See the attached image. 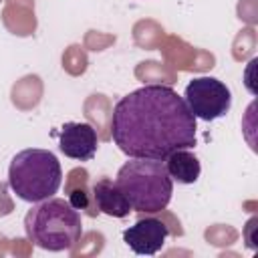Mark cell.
Here are the masks:
<instances>
[{"label": "cell", "mask_w": 258, "mask_h": 258, "mask_svg": "<svg viewBox=\"0 0 258 258\" xmlns=\"http://www.w3.org/2000/svg\"><path fill=\"white\" fill-rule=\"evenodd\" d=\"M58 147L60 151L77 161H89L95 157L99 147V137L93 125L69 121L60 127L58 133Z\"/></svg>", "instance_id": "cell-7"}, {"label": "cell", "mask_w": 258, "mask_h": 258, "mask_svg": "<svg viewBox=\"0 0 258 258\" xmlns=\"http://www.w3.org/2000/svg\"><path fill=\"white\" fill-rule=\"evenodd\" d=\"M163 163H165V169H167L169 177L177 183H183V185L196 183L200 173H202L200 159L189 149H177V151L169 153L163 159Z\"/></svg>", "instance_id": "cell-9"}, {"label": "cell", "mask_w": 258, "mask_h": 258, "mask_svg": "<svg viewBox=\"0 0 258 258\" xmlns=\"http://www.w3.org/2000/svg\"><path fill=\"white\" fill-rule=\"evenodd\" d=\"M115 183L127 198L131 210L141 214L165 210L173 194V179L161 159L131 157L119 167Z\"/></svg>", "instance_id": "cell-3"}, {"label": "cell", "mask_w": 258, "mask_h": 258, "mask_svg": "<svg viewBox=\"0 0 258 258\" xmlns=\"http://www.w3.org/2000/svg\"><path fill=\"white\" fill-rule=\"evenodd\" d=\"M169 236V228L157 218H141L123 232V242L141 256L157 254Z\"/></svg>", "instance_id": "cell-6"}, {"label": "cell", "mask_w": 258, "mask_h": 258, "mask_svg": "<svg viewBox=\"0 0 258 258\" xmlns=\"http://www.w3.org/2000/svg\"><path fill=\"white\" fill-rule=\"evenodd\" d=\"M62 183V167L52 151L28 147L18 151L8 167V185L28 204L52 198Z\"/></svg>", "instance_id": "cell-4"}, {"label": "cell", "mask_w": 258, "mask_h": 258, "mask_svg": "<svg viewBox=\"0 0 258 258\" xmlns=\"http://www.w3.org/2000/svg\"><path fill=\"white\" fill-rule=\"evenodd\" d=\"M26 238L42 250L64 252L71 250L83 236L81 214L69 200L46 198L36 202L24 216Z\"/></svg>", "instance_id": "cell-2"}, {"label": "cell", "mask_w": 258, "mask_h": 258, "mask_svg": "<svg viewBox=\"0 0 258 258\" xmlns=\"http://www.w3.org/2000/svg\"><path fill=\"white\" fill-rule=\"evenodd\" d=\"M183 101L196 119L216 121L224 117L232 107V93L216 77H198L187 83Z\"/></svg>", "instance_id": "cell-5"}, {"label": "cell", "mask_w": 258, "mask_h": 258, "mask_svg": "<svg viewBox=\"0 0 258 258\" xmlns=\"http://www.w3.org/2000/svg\"><path fill=\"white\" fill-rule=\"evenodd\" d=\"M91 198H93L95 210L103 212L111 218H125L131 212V206H129L127 198L123 196L119 185L109 177H101L93 183Z\"/></svg>", "instance_id": "cell-8"}, {"label": "cell", "mask_w": 258, "mask_h": 258, "mask_svg": "<svg viewBox=\"0 0 258 258\" xmlns=\"http://www.w3.org/2000/svg\"><path fill=\"white\" fill-rule=\"evenodd\" d=\"M85 181H87V177L83 179V183H81V185H75V187H73V185H69V191H67V194H69V198H67V200H69V204H71L75 210H85L89 216H97L99 212H97V210H95V206L89 202V196H91V194L87 191Z\"/></svg>", "instance_id": "cell-10"}, {"label": "cell", "mask_w": 258, "mask_h": 258, "mask_svg": "<svg viewBox=\"0 0 258 258\" xmlns=\"http://www.w3.org/2000/svg\"><path fill=\"white\" fill-rule=\"evenodd\" d=\"M111 137L127 157L165 159L198 143L196 117L171 87L145 85L121 97L111 115Z\"/></svg>", "instance_id": "cell-1"}]
</instances>
